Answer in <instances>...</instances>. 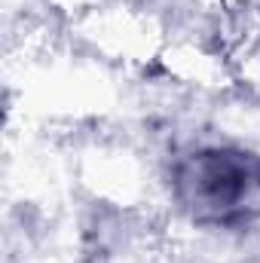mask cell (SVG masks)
Instances as JSON below:
<instances>
[{"instance_id":"obj_1","label":"cell","mask_w":260,"mask_h":263,"mask_svg":"<svg viewBox=\"0 0 260 263\" xmlns=\"http://www.w3.org/2000/svg\"><path fill=\"white\" fill-rule=\"evenodd\" d=\"M172 199L205 230L260 220V153L245 144H196L172 162Z\"/></svg>"}]
</instances>
